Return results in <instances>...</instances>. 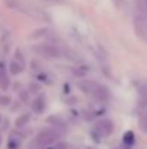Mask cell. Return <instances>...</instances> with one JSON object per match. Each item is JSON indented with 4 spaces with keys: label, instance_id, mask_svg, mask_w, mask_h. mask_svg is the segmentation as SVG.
Here are the masks:
<instances>
[{
    "label": "cell",
    "instance_id": "obj_1",
    "mask_svg": "<svg viewBox=\"0 0 147 149\" xmlns=\"http://www.w3.org/2000/svg\"><path fill=\"white\" fill-rule=\"evenodd\" d=\"M33 51L45 58H59L62 56V51L50 44H39V45H35Z\"/></svg>",
    "mask_w": 147,
    "mask_h": 149
},
{
    "label": "cell",
    "instance_id": "obj_2",
    "mask_svg": "<svg viewBox=\"0 0 147 149\" xmlns=\"http://www.w3.org/2000/svg\"><path fill=\"white\" fill-rule=\"evenodd\" d=\"M58 129H52V130H42L38 136H36V145L38 146H48V145H52L58 141L59 135L56 132Z\"/></svg>",
    "mask_w": 147,
    "mask_h": 149
},
{
    "label": "cell",
    "instance_id": "obj_3",
    "mask_svg": "<svg viewBox=\"0 0 147 149\" xmlns=\"http://www.w3.org/2000/svg\"><path fill=\"white\" fill-rule=\"evenodd\" d=\"M112 130H114V125L110 119H102L95 125V132L102 138L110 136L112 133Z\"/></svg>",
    "mask_w": 147,
    "mask_h": 149
},
{
    "label": "cell",
    "instance_id": "obj_4",
    "mask_svg": "<svg viewBox=\"0 0 147 149\" xmlns=\"http://www.w3.org/2000/svg\"><path fill=\"white\" fill-rule=\"evenodd\" d=\"M45 104H46V101H45V96L43 94H41V96H36L33 101H32V109H33V111L35 113H38V114H41V113H43L45 111Z\"/></svg>",
    "mask_w": 147,
    "mask_h": 149
},
{
    "label": "cell",
    "instance_id": "obj_5",
    "mask_svg": "<svg viewBox=\"0 0 147 149\" xmlns=\"http://www.w3.org/2000/svg\"><path fill=\"white\" fill-rule=\"evenodd\" d=\"M78 87L81 88V91L87 93V94H94L95 88L98 87V84L95 81H81L78 84Z\"/></svg>",
    "mask_w": 147,
    "mask_h": 149
},
{
    "label": "cell",
    "instance_id": "obj_6",
    "mask_svg": "<svg viewBox=\"0 0 147 149\" xmlns=\"http://www.w3.org/2000/svg\"><path fill=\"white\" fill-rule=\"evenodd\" d=\"M0 88L3 91L9 90L10 88V78H9V74L4 71V68L0 65Z\"/></svg>",
    "mask_w": 147,
    "mask_h": 149
},
{
    "label": "cell",
    "instance_id": "obj_7",
    "mask_svg": "<svg viewBox=\"0 0 147 149\" xmlns=\"http://www.w3.org/2000/svg\"><path fill=\"white\" fill-rule=\"evenodd\" d=\"M29 117H30V116H29L28 113H25V114L19 116V117L16 119V123H14V125H16V127H17V129L23 127V126H25V125H26V123L29 122Z\"/></svg>",
    "mask_w": 147,
    "mask_h": 149
},
{
    "label": "cell",
    "instance_id": "obj_8",
    "mask_svg": "<svg viewBox=\"0 0 147 149\" xmlns=\"http://www.w3.org/2000/svg\"><path fill=\"white\" fill-rule=\"evenodd\" d=\"M9 68H10V72L16 75V74H20V72H22V68H23V67H22V65H19V64H17V61H12V62H10V65H9Z\"/></svg>",
    "mask_w": 147,
    "mask_h": 149
},
{
    "label": "cell",
    "instance_id": "obj_9",
    "mask_svg": "<svg viewBox=\"0 0 147 149\" xmlns=\"http://www.w3.org/2000/svg\"><path fill=\"white\" fill-rule=\"evenodd\" d=\"M139 126H140L141 132L147 133V114H146V113L140 114V119H139Z\"/></svg>",
    "mask_w": 147,
    "mask_h": 149
},
{
    "label": "cell",
    "instance_id": "obj_10",
    "mask_svg": "<svg viewBox=\"0 0 147 149\" xmlns=\"http://www.w3.org/2000/svg\"><path fill=\"white\" fill-rule=\"evenodd\" d=\"M19 146H20V139H14V138L9 139V145H7L9 149H17Z\"/></svg>",
    "mask_w": 147,
    "mask_h": 149
},
{
    "label": "cell",
    "instance_id": "obj_11",
    "mask_svg": "<svg viewBox=\"0 0 147 149\" xmlns=\"http://www.w3.org/2000/svg\"><path fill=\"white\" fill-rule=\"evenodd\" d=\"M124 142H126L127 145H131V143L134 142V133H133V132H127V133L124 135Z\"/></svg>",
    "mask_w": 147,
    "mask_h": 149
},
{
    "label": "cell",
    "instance_id": "obj_12",
    "mask_svg": "<svg viewBox=\"0 0 147 149\" xmlns=\"http://www.w3.org/2000/svg\"><path fill=\"white\" fill-rule=\"evenodd\" d=\"M50 149H68V145L65 142H56V145H53Z\"/></svg>",
    "mask_w": 147,
    "mask_h": 149
},
{
    "label": "cell",
    "instance_id": "obj_13",
    "mask_svg": "<svg viewBox=\"0 0 147 149\" xmlns=\"http://www.w3.org/2000/svg\"><path fill=\"white\" fill-rule=\"evenodd\" d=\"M20 99H23V101H26V100H28V97H26V91L20 93Z\"/></svg>",
    "mask_w": 147,
    "mask_h": 149
},
{
    "label": "cell",
    "instance_id": "obj_14",
    "mask_svg": "<svg viewBox=\"0 0 147 149\" xmlns=\"http://www.w3.org/2000/svg\"><path fill=\"white\" fill-rule=\"evenodd\" d=\"M0 143H1V138H0Z\"/></svg>",
    "mask_w": 147,
    "mask_h": 149
}]
</instances>
